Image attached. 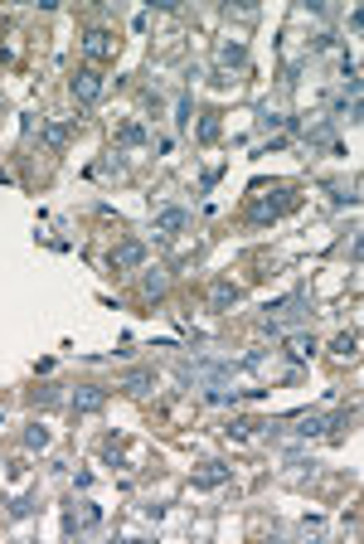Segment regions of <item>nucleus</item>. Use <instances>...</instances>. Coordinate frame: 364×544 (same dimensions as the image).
I'll return each mask as SVG.
<instances>
[{
	"instance_id": "7",
	"label": "nucleus",
	"mask_w": 364,
	"mask_h": 544,
	"mask_svg": "<svg viewBox=\"0 0 364 544\" xmlns=\"http://www.w3.org/2000/svg\"><path fill=\"white\" fill-rule=\"evenodd\" d=\"M83 49H88L93 59H102V54H112V35H107V30H93V35L83 39Z\"/></svg>"
},
{
	"instance_id": "8",
	"label": "nucleus",
	"mask_w": 364,
	"mask_h": 544,
	"mask_svg": "<svg viewBox=\"0 0 364 544\" xmlns=\"http://www.w3.org/2000/svg\"><path fill=\"white\" fill-rule=\"evenodd\" d=\"M282 209H287V199H258V204H253V219L267 224V219H277Z\"/></svg>"
},
{
	"instance_id": "5",
	"label": "nucleus",
	"mask_w": 364,
	"mask_h": 544,
	"mask_svg": "<svg viewBox=\"0 0 364 544\" xmlns=\"http://www.w3.org/2000/svg\"><path fill=\"white\" fill-rule=\"evenodd\" d=\"M185 224H190L185 209H160V214H155V228H160V233H180Z\"/></svg>"
},
{
	"instance_id": "4",
	"label": "nucleus",
	"mask_w": 364,
	"mask_h": 544,
	"mask_svg": "<svg viewBox=\"0 0 364 544\" xmlns=\"http://www.w3.org/2000/svg\"><path fill=\"white\" fill-rule=\"evenodd\" d=\"M229 476H233L229 466H219V462H209V466H200V471H195V486H204V491H209V486H224Z\"/></svg>"
},
{
	"instance_id": "1",
	"label": "nucleus",
	"mask_w": 364,
	"mask_h": 544,
	"mask_svg": "<svg viewBox=\"0 0 364 544\" xmlns=\"http://www.w3.org/2000/svg\"><path fill=\"white\" fill-rule=\"evenodd\" d=\"M102 88H107V78H102L97 69H83V73L73 78V98H78V102H97Z\"/></svg>"
},
{
	"instance_id": "3",
	"label": "nucleus",
	"mask_w": 364,
	"mask_h": 544,
	"mask_svg": "<svg viewBox=\"0 0 364 544\" xmlns=\"http://www.w3.org/2000/svg\"><path fill=\"white\" fill-rule=\"evenodd\" d=\"M107 404V389H97V384H83V389H73V408L78 413H97Z\"/></svg>"
},
{
	"instance_id": "11",
	"label": "nucleus",
	"mask_w": 364,
	"mask_h": 544,
	"mask_svg": "<svg viewBox=\"0 0 364 544\" xmlns=\"http://www.w3.org/2000/svg\"><path fill=\"white\" fill-rule=\"evenodd\" d=\"M141 141H146V127H136V122L117 132V146H141Z\"/></svg>"
},
{
	"instance_id": "2",
	"label": "nucleus",
	"mask_w": 364,
	"mask_h": 544,
	"mask_svg": "<svg viewBox=\"0 0 364 544\" xmlns=\"http://www.w3.org/2000/svg\"><path fill=\"white\" fill-rule=\"evenodd\" d=\"M107 262H112L117 272H126V267H141V262H146V248H141V243H117Z\"/></svg>"
},
{
	"instance_id": "9",
	"label": "nucleus",
	"mask_w": 364,
	"mask_h": 544,
	"mask_svg": "<svg viewBox=\"0 0 364 544\" xmlns=\"http://www.w3.org/2000/svg\"><path fill=\"white\" fill-rule=\"evenodd\" d=\"M311 350H316V345H311V336H291V341H287V355H291L296 365H301V360H311Z\"/></svg>"
},
{
	"instance_id": "15",
	"label": "nucleus",
	"mask_w": 364,
	"mask_h": 544,
	"mask_svg": "<svg viewBox=\"0 0 364 544\" xmlns=\"http://www.w3.org/2000/svg\"><path fill=\"white\" fill-rule=\"evenodd\" d=\"M25 442H30V447H44V442H49V433H44V428H30V433H25Z\"/></svg>"
},
{
	"instance_id": "12",
	"label": "nucleus",
	"mask_w": 364,
	"mask_h": 544,
	"mask_svg": "<svg viewBox=\"0 0 364 544\" xmlns=\"http://www.w3.org/2000/svg\"><path fill=\"white\" fill-rule=\"evenodd\" d=\"M219 59H224V64H243V44H224Z\"/></svg>"
},
{
	"instance_id": "10",
	"label": "nucleus",
	"mask_w": 364,
	"mask_h": 544,
	"mask_svg": "<svg viewBox=\"0 0 364 544\" xmlns=\"http://www.w3.org/2000/svg\"><path fill=\"white\" fill-rule=\"evenodd\" d=\"M330 350H335L340 360H349V355L359 350V336H354V331H345V336H335V345H330Z\"/></svg>"
},
{
	"instance_id": "13",
	"label": "nucleus",
	"mask_w": 364,
	"mask_h": 544,
	"mask_svg": "<svg viewBox=\"0 0 364 544\" xmlns=\"http://www.w3.org/2000/svg\"><path fill=\"white\" fill-rule=\"evenodd\" d=\"M44 141H49V146H64L68 132H64V127H44Z\"/></svg>"
},
{
	"instance_id": "14",
	"label": "nucleus",
	"mask_w": 364,
	"mask_h": 544,
	"mask_svg": "<svg viewBox=\"0 0 364 544\" xmlns=\"http://www.w3.org/2000/svg\"><path fill=\"white\" fill-rule=\"evenodd\" d=\"M229 302H238V292L233 287H214V307H229Z\"/></svg>"
},
{
	"instance_id": "6",
	"label": "nucleus",
	"mask_w": 364,
	"mask_h": 544,
	"mask_svg": "<svg viewBox=\"0 0 364 544\" xmlns=\"http://www.w3.org/2000/svg\"><path fill=\"white\" fill-rule=\"evenodd\" d=\"M151 384H155V370H131V374H126L117 389H126V394H146Z\"/></svg>"
}]
</instances>
